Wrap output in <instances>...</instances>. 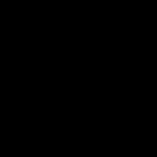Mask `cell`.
Returning a JSON list of instances; mask_svg holds the SVG:
<instances>
[]
</instances>
